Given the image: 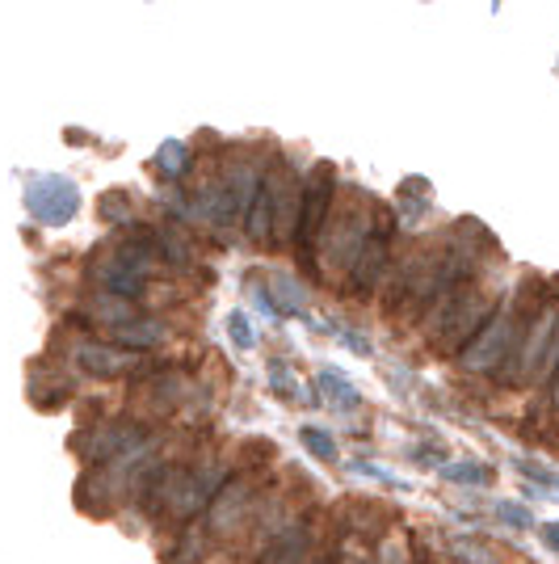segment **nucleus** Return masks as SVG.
Instances as JSON below:
<instances>
[{"mask_svg":"<svg viewBox=\"0 0 559 564\" xmlns=\"http://www.w3.org/2000/svg\"><path fill=\"white\" fill-rule=\"evenodd\" d=\"M492 316V304L480 295V291H471V286H454L450 295L442 300H434L429 307V316H425V329H429V346L442 354H463L471 341H475V333L489 325Z\"/></svg>","mask_w":559,"mask_h":564,"instance_id":"1","label":"nucleus"},{"mask_svg":"<svg viewBox=\"0 0 559 564\" xmlns=\"http://www.w3.org/2000/svg\"><path fill=\"white\" fill-rule=\"evenodd\" d=\"M371 203H374V198H371ZM371 203H366V194L358 189V203H353V207H346V212L328 224V240H325L328 279H337V274H353L358 253H362L366 236L374 232V207H371Z\"/></svg>","mask_w":559,"mask_h":564,"instance_id":"2","label":"nucleus"},{"mask_svg":"<svg viewBox=\"0 0 559 564\" xmlns=\"http://www.w3.org/2000/svg\"><path fill=\"white\" fill-rule=\"evenodd\" d=\"M332 198H337V169L320 161L311 169L304 186V203H299V219H295V240H299V253L311 258L320 236L328 228V215H332Z\"/></svg>","mask_w":559,"mask_h":564,"instance_id":"3","label":"nucleus"},{"mask_svg":"<svg viewBox=\"0 0 559 564\" xmlns=\"http://www.w3.org/2000/svg\"><path fill=\"white\" fill-rule=\"evenodd\" d=\"M517 341H522V329H517V312L505 307V312H492L489 325L475 333V341L459 354V362H463V371H492V367H501V362H509V354L517 350Z\"/></svg>","mask_w":559,"mask_h":564,"instance_id":"4","label":"nucleus"},{"mask_svg":"<svg viewBox=\"0 0 559 564\" xmlns=\"http://www.w3.org/2000/svg\"><path fill=\"white\" fill-rule=\"evenodd\" d=\"M556 329H559V307L547 304L535 321L522 329V341H517V350L509 354V383H535L538 371H542V362H547V350H551V341H556Z\"/></svg>","mask_w":559,"mask_h":564,"instance_id":"5","label":"nucleus"},{"mask_svg":"<svg viewBox=\"0 0 559 564\" xmlns=\"http://www.w3.org/2000/svg\"><path fill=\"white\" fill-rule=\"evenodd\" d=\"M25 207H30V215H34L39 224L64 228V224L76 219V212H80V189H76V182H68V177L47 173V177H34V182L25 186Z\"/></svg>","mask_w":559,"mask_h":564,"instance_id":"6","label":"nucleus"},{"mask_svg":"<svg viewBox=\"0 0 559 564\" xmlns=\"http://www.w3.org/2000/svg\"><path fill=\"white\" fill-rule=\"evenodd\" d=\"M387 261H392V219L379 215V224H374V232L366 236V245H362V253H358V265H353V274H350L353 295H362V300L374 295L379 282L387 279Z\"/></svg>","mask_w":559,"mask_h":564,"instance_id":"7","label":"nucleus"},{"mask_svg":"<svg viewBox=\"0 0 559 564\" xmlns=\"http://www.w3.org/2000/svg\"><path fill=\"white\" fill-rule=\"evenodd\" d=\"M249 514H253V485L249 480H228L207 506L210 535H232Z\"/></svg>","mask_w":559,"mask_h":564,"instance_id":"8","label":"nucleus"},{"mask_svg":"<svg viewBox=\"0 0 559 564\" xmlns=\"http://www.w3.org/2000/svg\"><path fill=\"white\" fill-rule=\"evenodd\" d=\"M72 362H76V371H85V376L110 379V376H122V371H131V367H140L143 354L140 350H127V346L80 341V346L72 350Z\"/></svg>","mask_w":559,"mask_h":564,"instance_id":"9","label":"nucleus"},{"mask_svg":"<svg viewBox=\"0 0 559 564\" xmlns=\"http://www.w3.org/2000/svg\"><path fill=\"white\" fill-rule=\"evenodd\" d=\"M94 282L101 286V291H110V295L140 300L143 286H147V274H143V270H135L131 261H122L114 253V258H106V261H97V265H94Z\"/></svg>","mask_w":559,"mask_h":564,"instance_id":"10","label":"nucleus"},{"mask_svg":"<svg viewBox=\"0 0 559 564\" xmlns=\"http://www.w3.org/2000/svg\"><path fill=\"white\" fill-rule=\"evenodd\" d=\"M274 219H278V177H274V169H270V177H265V186L256 194L253 212H249V240L256 245H265L270 236H274Z\"/></svg>","mask_w":559,"mask_h":564,"instance_id":"11","label":"nucleus"},{"mask_svg":"<svg viewBox=\"0 0 559 564\" xmlns=\"http://www.w3.org/2000/svg\"><path fill=\"white\" fill-rule=\"evenodd\" d=\"M89 316H94V321H101V325H110V329H122V325L140 321V307H135V300H127V295L97 291L94 300H89Z\"/></svg>","mask_w":559,"mask_h":564,"instance_id":"12","label":"nucleus"},{"mask_svg":"<svg viewBox=\"0 0 559 564\" xmlns=\"http://www.w3.org/2000/svg\"><path fill=\"white\" fill-rule=\"evenodd\" d=\"M307 547H311V535H307V527H286L282 535L270 540V552H265V561L261 564H304Z\"/></svg>","mask_w":559,"mask_h":564,"instance_id":"13","label":"nucleus"},{"mask_svg":"<svg viewBox=\"0 0 559 564\" xmlns=\"http://www.w3.org/2000/svg\"><path fill=\"white\" fill-rule=\"evenodd\" d=\"M168 329H164L161 321H152V316H140V321H131V325H122L114 329V341L118 346H127V350H152V346H161Z\"/></svg>","mask_w":559,"mask_h":564,"instance_id":"14","label":"nucleus"},{"mask_svg":"<svg viewBox=\"0 0 559 564\" xmlns=\"http://www.w3.org/2000/svg\"><path fill=\"white\" fill-rule=\"evenodd\" d=\"M265 383H270V392L278 400H304V404H320L311 388H299L295 383V371L282 362V358H270V367H265Z\"/></svg>","mask_w":559,"mask_h":564,"instance_id":"15","label":"nucleus"},{"mask_svg":"<svg viewBox=\"0 0 559 564\" xmlns=\"http://www.w3.org/2000/svg\"><path fill=\"white\" fill-rule=\"evenodd\" d=\"M316 388H320V392L332 400V409H346V413H353V409L362 404L358 388H353L350 379L337 376V371H320V376H316Z\"/></svg>","mask_w":559,"mask_h":564,"instance_id":"16","label":"nucleus"},{"mask_svg":"<svg viewBox=\"0 0 559 564\" xmlns=\"http://www.w3.org/2000/svg\"><path fill=\"white\" fill-rule=\"evenodd\" d=\"M442 480H450V485H471V489H484V485H492V468L489 464H480V459H459V464H442V471H438Z\"/></svg>","mask_w":559,"mask_h":564,"instance_id":"17","label":"nucleus"},{"mask_svg":"<svg viewBox=\"0 0 559 564\" xmlns=\"http://www.w3.org/2000/svg\"><path fill=\"white\" fill-rule=\"evenodd\" d=\"M143 400H147V404H156V409H173V404H182V400H186V379L182 376L152 379V383L143 388Z\"/></svg>","mask_w":559,"mask_h":564,"instance_id":"18","label":"nucleus"},{"mask_svg":"<svg viewBox=\"0 0 559 564\" xmlns=\"http://www.w3.org/2000/svg\"><path fill=\"white\" fill-rule=\"evenodd\" d=\"M156 169H161L164 177H186V169H189V143L182 140H168L161 143V152H156Z\"/></svg>","mask_w":559,"mask_h":564,"instance_id":"19","label":"nucleus"},{"mask_svg":"<svg viewBox=\"0 0 559 564\" xmlns=\"http://www.w3.org/2000/svg\"><path fill=\"white\" fill-rule=\"evenodd\" d=\"M156 245H161V261H168V270H182V265H189V261H194V253H189V245H186V236L173 232V228L156 232Z\"/></svg>","mask_w":559,"mask_h":564,"instance_id":"20","label":"nucleus"},{"mask_svg":"<svg viewBox=\"0 0 559 564\" xmlns=\"http://www.w3.org/2000/svg\"><path fill=\"white\" fill-rule=\"evenodd\" d=\"M299 438H304V447L316 455V459H325V464H337V438L320 430V425H304L299 430Z\"/></svg>","mask_w":559,"mask_h":564,"instance_id":"21","label":"nucleus"},{"mask_svg":"<svg viewBox=\"0 0 559 564\" xmlns=\"http://www.w3.org/2000/svg\"><path fill=\"white\" fill-rule=\"evenodd\" d=\"M97 212H101V219H106V224H127V219L135 215V207L127 203V194H122V189H110V194L97 203Z\"/></svg>","mask_w":559,"mask_h":564,"instance_id":"22","label":"nucleus"},{"mask_svg":"<svg viewBox=\"0 0 559 564\" xmlns=\"http://www.w3.org/2000/svg\"><path fill=\"white\" fill-rule=\"evenodd\" d=\"M374 564H408V540L404 535H387L374 547Z\"/></svg>","mask_w":559,"mask_h":564,"instance_id":"23","label":"nucleus"},{"mask_svg":"<svg viewBox=\"0 0 559 564\" xmlns=\"http://www.w3.org/2000/svg\"><path fill=\"white\" fill-rule=\"evenodd\" d=\"M228 333H232L235 350H253L256 346L253 325H249V316H244V312H232V316H228Z\"/></svg>","mask_w":559,"mask_h":564,"instance_id":"24","label":"nucleus"},{"mask_svg":"<svg viewBox=\"0 0 559 564\" xmlns=\"http://www.w3.org/2000/svg\"><path fill=\"white\" fill-rule=\"evenodd\" d=\"M450 547H454V556H459V561H463V564H496V556H492V552H489V547H484V543L454 540V543H450Z\"/></svg>","mask_w":559,"mask_h":564,"instance_id":"25","label":"nucleus"},{"mask_svg":"<svg viewBox=\"0 0 559 564\" xmlns=\"http://www.w3.org/2000/svg\"><path fill=\"white\" fill-rule=\"evenodd\" d=\"M496 514H501V522H509V527H517V531H526L535 518H530V510L526 506H517V501H501L496 506Z\"/></svg>","mask_w":559,"mask_h":564,"instance_id":"26","label":"nucleus"},{"mask_svg":"<svg viewBox=\"0 0 559 564\" xmlns=\"http://www.w3.org/2000/svg\"><path fill=\"white\" fill-rule=\"evenodd\" d=\"M517 468L526 471L530 480H542V485H551V489H559V476H556V471H547L542 464H530V459H517Z\"/></svg>","mask_w":559,"mask_h":564,"instance_id":"27","label":"nucleus"},{"mask_svg":"<svg viewBox=\"0 0 559 564\" xmlns=\"http://www.w3.org/2000/svg\"><path fill=\"white\" fill-rule=\"evenodd\" d=\"M538 535H542V543H547L551 552H559V522H542V527H538Z\"/></svg>","mask_w":559,"mask_h":564,"instance_id":"28","label":"nucleus"},{"mask_svg":"<svg viewBox=\"0 0 559 564\" xmlns=\"http://www.w3.org/2000/svg\"><path fill=\"white\" fill-rule=\"evenodd\" d=\"M346 346H350L353 354H362V358H371V341H362V333H346Z\"/></svg>","mask_w":559,"mask_h":564,"instance_id":"29","label":"nucleus"},{"mask_svg":"<svg viewBox=\"0 0 559 564\" xmlns=\"http://www.w3.org/2000/svg\"><path fill=\"white\" fill-rule=\"evenodd\" d=\"M337 564H374L371 556H362V552H358V547H346V552H341V556H337Z\"/></svg>","mask_w":559,"mask_h":564,"instance_id":"30","label":"nucleus"},{"mask_svg":"<svg viewBox=\"0 0 559 564\" xmlns=\"http://www.w3.org/2000/svg\"><path fill=\"white\" fill-rule=\"evenodd\" d=\"M551 404H556V409H559V376L551 379Z\"/></svg>","mask_w":559,"mask_h":564,"instance_id":"31","label":"nucleus"},{"mask_svg":"<svg viewBox=\"0 0 559 564\" xmlns=\"http://www.w3.org/2000/svg\"><path fill=\"white\" fill-rule=\"evenodd\" d=\"M320 564H328V561H320Z\"/></svg>","mask_w":559,"mask_h":564,"instance_id":"32","label":"nucleus"}]
</instances>
